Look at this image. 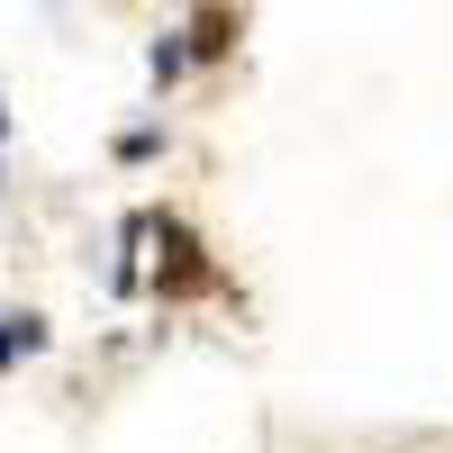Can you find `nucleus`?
Here are the masks:
<instances>
[]
</instances>
